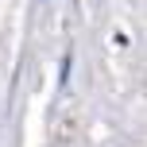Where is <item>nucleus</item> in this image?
I'll list each match as a JSON object with an SVG mask.
<instances>
[]
</instances>
